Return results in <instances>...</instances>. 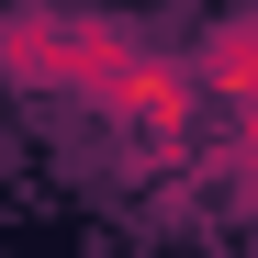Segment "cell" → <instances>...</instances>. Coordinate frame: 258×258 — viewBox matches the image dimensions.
Instances as JSON below:
<instances>
[{
  "label": "cell",
  "instance_id": "cell-1",
  "mask_svg": "<svg viewBox=\"0 0 258 258\" xmlns=\"http://www.w3.org/2000/svg\"><path fill=\"white\" fill-rule=\"evenodd\" d=\"M146 34L112 23V12H56V0H23L0 12V90H68V101H101V79L135 56Z\"/></svg>",
  "mask_w": 258,
  "mask_h": 258
},
{
  "label": "cell",
  "instance_id": "cell-2",
  "mask_svg": "<svg viewBox=\"0 0 258 258\" xmlns=\"http://www.w3.org/2000/svg\"><path fill=\"white\" fill-rule=\"evenodd\" d=\"M90 112H112V123H123L146 157H180V146H191V112H202V90H191V68H180V56L135 45V56L101 79V101H90Z\"/></svg>",
  "mask_w": 258,
  "mask_h": 258
},
{
  "label": "cell",
  "instance_id": "cell-3",
  "mask_svg": "<svg viewBox=\"0 0 258 258\" xmlns=\"http://www.w3.org/2000/svg\"><path fill=\"white\" fill-rule=\"evenodd\" d=\"M180 68H191V90H202V101L247 112V101H258V12H225V23H202V45H191Z\"/></svg>",
  "mask_w": 258,
  "mask_h": 258
}]
</instances>
